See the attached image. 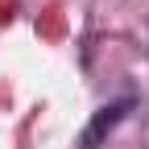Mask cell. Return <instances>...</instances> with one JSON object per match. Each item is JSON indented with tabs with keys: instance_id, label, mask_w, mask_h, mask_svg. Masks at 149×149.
<instances>
[{
	"instance_id": "6da1fadb",
	"label": "cell",
	"mask_w": 149,
	"mask_h": 149,
	"mask_svg": "<svg viewBox=\"0 0 149 149\" xmlns=\"http://www.w3.org/2000/svg\"><path fill=\"white\" fill-rule=\"evenodd\" d=\"M128 112H133V100H116V104H108V108H100L95 116H91V124L83 128V137H79V149H100L104 141H108V133L116 128Z\"/></svg>"
}]
</instances>
